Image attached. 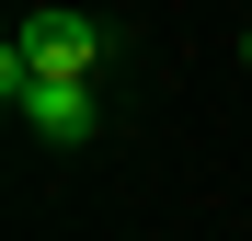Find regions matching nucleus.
<instances>
[{
    "label": "nucleus",
    "mask_w": 252,
    "mask_h": 241,
    "mask_svg": "<svg viewBox=\"0 0 252 241\" xmlns=\"http://www.w3.org/2000/svg\"><path fill=\"white\" fill-rule=\"evenodd\" d=\"M0 103H12V127L46 138V149H92L103 138V80H58V69L0 58Z\"/></svg>",
    "instance_id": "1"
},
{
    "label": "nucleus",
    "mask_w": 252,
    "mask_h": 241,
    "mask_svg": "<svg viewBox=\"0 0 252 241\" xmlns=\"http://www.w3.org/2000/svg\"><path fill=\"white\" fill-rule=\"evenodd\" d=\"M0 58L58 69V80H103L115 34H103V12H80V0H46V12H23V23H12V46H0Z\"/></svg>",
    "instance_id": "2"
},
{
    "label": "nucleus",
    "mask_w": 252,
    "mask_h": 241,
    "mask_svg": "<svg viewBox=\"0 0 252 241\" xmlns=\"http://www.w3.org/2000/svg\"><path fill=\"white\" fill-rule=\"evenodd\" d=\"M241 58H252V34H241Z\"/></svg>",
    "instance_id": "3"
}]
</instances>
